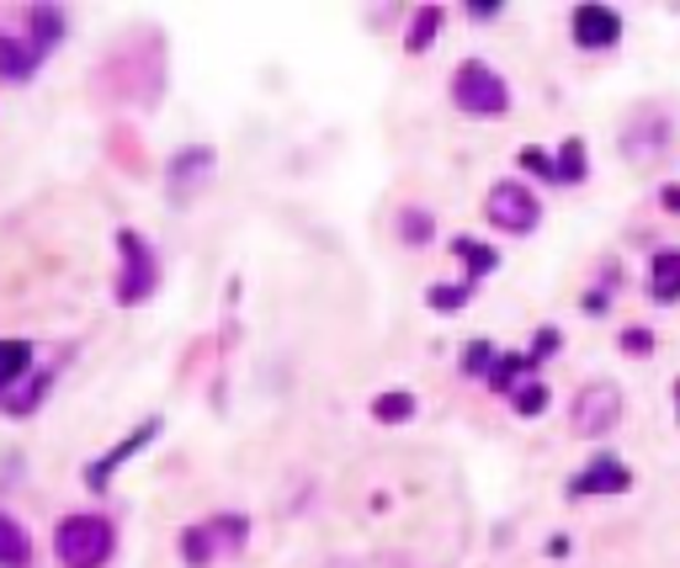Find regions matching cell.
<instances>
[{
    "label": "cell",
    "instance_id": "cell-8",
    "mask_svg": "<svg viewBox=\"0 0 680 568\" xmlns=\"http://www.w3.org/2000/svg\"><path fill=\"white\" fill-rule=\"evenodd\" d=\"M154 436H160V419L149 415V419H139V425H133V430H128V436H122V441L107 451V457H96V462L86 468V489H90V494H101L107 483L118 479L122 462H133V457H139V451H144Z\"/></svg>",
    "mask_w": 680,
    "mask_h": 568
},
{
    "label": "cell",
    "instance_id": "cell-12",
    "mask_svg": "<svg viewBox=\"0 0 680 568\" xmlns=\"http://www.w3.org/2000/svg\"><path fill=\"white\" fill-rule=\"evenodd\" d=\"M22 28L32 32V43H37L43 54H54L64 43V32H69V22H64V11H54V6H28V11H22Z\"/></svg>",
    "mask_w": 680,
    "mask_h": 568
},
{
    "label": "cell",
    "instance_id": "cell-14",
    "mask_svg": "<svg viewBox=\"0 0 680 568\" xmlns=\"http://www.w3.org/2000/svg\"><path fill=\"white\" fill-rule=\"evenodd\" d=\"M48 389H54V367H32L28 383H22L17 393H6L0 404H6V415H11V419H22V415H32V409L48 398Z\"/></svg>",
    "mask_w": 680,
    "mask_h": 568
},
{
    "label": "cell",
    "instance_id": "cell-28",
    "mask_svg": "<svg viewBox=\"0 0 680 568\" xmlns=\"http://www.w3.org/2000/svg\"><path fill=\"white\" fill-rule=\"evenodd\" d=\"M553 351H559V329H537V346H532V357H527V361L537 367V361L553 357Z\"/></svg>",
    "mask_w": 680,
    "mask_h": 568
},
{
    "label": "cell",
    "instance_id": "cell-4",
    "mask_svg": "<svg viewBox=\"0 0 680 568\" xmlns=\"http://www.w3.org/2000/svg\"><path fill=\"white\" fill-rule=\"evenodd\" d=\"M245 537H250V521L245 515H213L203 526H186L181 532V564L207 568L218 553H239Z\"/></svg>",
    "mask_w": 680,
    "mask_h": 568
},
{
    "label": "cell",
    "instance_id": "cell-9",
    "mask_svg": "<svg viewBox=\"0 0 680 568\" xmlns=\"http://www.w3.org/2000/svg\"><path fill=\"white\" fill-rule=\"evenodd\" d=\"M569 37H574V48H591V54H601V48H617L622 37V17L612 11V6H574L569 11Z\"/></svg>",
    "mask_w": 680,
    "mask_h": 568
},
{
    "label": "cell",
    "instance_id": "cell-25",
    "mask_svg": "<svg viewBox=\"0 0 680 568\" xmlns=\"http://www.w3.org/2000/svg\"><path fill=\"white\" fill-rule=\"evenodd\" d=\"M516 160H521V171H527V176L559 181V165H553V160H548V150H537V144H527V150L516 154Z\"/></svg>",
    "mask_w": 680,
    "mask_h": 568
},
{
    "label": "cell",
    "instance_id": "cell-31",
    "mask_svg": "<svg viewBox=\"0 0 680 568\" xmlns=\"http://www.w3.org/2000/svg\"><path fill=\"white\" fill-rule=\"evenodd\" d=\"M665 208L680 212V186H665Z\"/></svg>",
    "mask_w": 680,
    "mask_h": 568
},
{
    "label": "cell",
    "instance_id": "cell-18",
    "mask_svg": "<svg viewBox=\"0 0 680 568\" xmlns=\"http://www.w3.org/2000/svg\"><path fill=\"white\" fill-rule=\"evenodd\" d=\"M373 419H378V425H404V419H414V393H378V398H373Z\"/></svg>",
    "mask_w": 680,
    "mask_h": 568
},
{
    "label": "cell",
    "instance_id": "cell-27",
    "mask_svg": "<svg viewBox=\"0 0 680 568\" xmlns=\"http://www.w3.org/2000/svg\"><path fill=\"white\" fill-rule=\"evenodd\" d=\"M330 568H410L404 558H335Z\"/></svg>",
    "mask_w": 680,
    "mask_h": 568
},
{
    "label": "cell",
    "instance_id": "cell-16",
    "mask_svg": "<svg viewBox=\"0 0 680 568\" xmlns=\"http://www.w3.org/2000/svg\"><path fill=\"white\" fill-rule=\"evenodd\" d=\"M32 564V537L22 521H11L0 510V568H28Z\"/></svg>",
    "mask_w": 680,
    "mask_h": 568
},
{
    "label": "cell",
    "instance_id": "cell-11",
    "mask_svg": "<svg viewBox=\"0 0 680 568\" xmlns=\"http://www.w3.org/2000/svg\"><path fill=\"white\" fill-rule=\"evenodd\" d=\"M207 176H213V150H207V144H197V150H181L176 160H171V171H165L171 203H192V197L207 186Z\"/></svg>",
    "mask_w": 680,
    "mask_h": 568
},
{
    "label": "cell",
    "instance_id": "cell-24",
    "mask_svg": "<svg viewBox=\"0 0 680 568\" xmlns=\"http://www.w3.org/2000/svg\"><path fill=\"white\" fill-rule=\"evenodd\" d=\"M510 398H516V415H527V419H537L542 409H548V389H542L537 378H532V383H521Z\"/></svg>",
    "mask_w": 680,
    "mask_h": 568
},
{
    "label": "cell",
    "instance_id": "cell-2",
    "mask_svg": "<svg viewBox=\"0 0 680 568\" xmlns=\"http://www.w3.org/2000/svg\"><path fill=\"white\" fill-rule=\"evenodd\" d=\"M452 101L463 118H510V86L500 80V69H489L484 59H463L452 75Z\"/></svg>",
    "mask_w": 680,
    "mask_h": 568
},
{
    "label": "cell",
    "instance_id": "cell-21",
    "mask_svg": "<svg viewBox=\"0 0 680 568\" xmlns=\"http://www.w3.org/2000/svg\"><path fill=\"white\" fill-rule=\"evenodd\" d=\"M436 28H442V11H436V6H420V11H414V22H410V48H414V54H425V48H431Z\"/></svg>",
    "mask_w": 680,
    "mask_h": 568
},
{
    "label": "cell",
    "instance_id": "cell-20",
    "mask_svg": "<svg viewBox=\"0 0 680 568\" xmlns=\"http://www.w3.org/2000/svg\"><path fill=\"white\" fill-rule=\"evenodd\" d=\"M521 378H532V361H527V357H500V367H495L484 383H489L495 393H516V383H521Z\"/></svg>",
    "mask_w": 680,
    "mask_h": 568
},
{
    "label": "cell",
    "instance_id": "cell-23",
    "mask_svg": "<svg viewBox=\"0 0 680 568\" xmlns=\"http://www.w3.org/2000/svg\"><path fill=\"white\" fill-rule=\"evenodd\" d=\"M495 367H500V351H495L489 340H474V346L463 351V372H468V378H489Z\"/></svg>",
    "mask_w": 680,
    "mask_h": 568
},
{
    "label": "cell",
    "instance_id": "cell-3",
    "mask_svg": "<svg viewBox=\"0 0 680 568\" xmlns=\"http://www.w3.org/2000/svg\"><path fill=\"white\" fill-rule=\"evenodd\" d=\"M118 255H122L118 303L122 308H139V303H149L154 287H160V261H154V250L144 244L139 229H118Z\"/></svg>",
    "mask_w": 680,
    "mask_h": 568
},
{
    "label": "cell",
    "instance_id": "cell-1",
    "mask_svg": "<svg viewBox=\"0 0 680 568\" xmlns=\"http://www.w3.org/2000/svg\"><path fill=\"white\" fill-rule=\"evenodd\" d=\"M118 553V532L107 515H64L54 532V558L64 568H107Z\"/></svg>",
    "mask_w": 680,
    "mask_h": 568
},
{
    "label": "cell",
    "instance_id": "cell-6",
    "mask_svg": "<svg viewBox=\"0 0 680 568\" xmlns=\"http://www.w3.org/2000/svg\"><path fill=\"white\" fill-rule=\"evenodd\" d=\"M622 419V393L617 383H591V389H580V398H574V415H569V425H574V436H585V441H601V436H612Z\"/></svg>",
    "mask_w": 680,
    "mask_h": 568
},
{
    "label": "cell",
    "instance_id": "cell-19",
    "mask_svg": "<svg viewBox=\"0 0 680 568\" xmlns=\"http://www.w3.org/2000/svg\"><path fill=\"white\" fill-rule=\"evenodd\" d=\"M399 240H404V244H431V240H436L431 212H425V208H404V212H399Z\"/></svg>",
    "mask_w": 680,
    "mask_h": 568
},
{
    "label": "cell",
    "instance_id": "cell-26",
    "mask_svg": "<svg viewBox=\"0 0 680 568\" xmlns=\"http://www.w3.org/2000/svg\"><path fill=\"white\" fill-rule=\"evenodd\" d=\"M468 298H474V287H468V282H463V287H431V293H425V303H431V308H442V314L463 308Z\"/></svg>",
    "mask_w": 680,
    "mask_h": 568
},
{
    "label": "cell",
    "instance_id": "cell-7",
    "mask_svg": "<svg viewBox=\"0 0 680 568\" xmlns=\"http://www.w3.org/2000/svg\"><path fill=\"white\" fill-rule=\"evenodd\" d=\"M627 489H633L627 462H617V451H595L591 468L569 479V500H601V494H627Z\"/></svg>",
    "mask_w": 680,
    "mask_h": 568
},
{
    "label": "cell",
    "instance_id": "cell-10",
    "mask_svg": "<svg viewBox=\"0 0 680 568\" xmlns=\"http://www.w3.org/2000/svg\"><path fill=\"white\" fill-rule=\"evenodd\" d=\"M43 59H48V54L32 43L28 28H6V22H0V80H11V86H17V80H32Z\"/></svg>",
    "mask_w": 680,
    "mask_h": 568
},
{
    "label": "cell",
    "instance_id": "cell-13",
    "mask_svg": "<svg viewBox=\"0 0 680 568\" xmlns=\"http://www.w3.org/2000/svg\"><path fill=\"white\" fill-rule=\"evenodd\" d=\"M32 357L37 351H32L28 340H0V398L17 393L32 378Z\"/></svg>",
    "mask_w": 680,
    "mask_h": 568
},
{
    "label": "cell",
    "instance_id": "cell-30",
    "mask_svg": "<svg viewBox=\"0 0 680 568\" xmlns=\"http://www.w3.org/2000/svg\"><path fill=\"white\" fill-rule=\"evenodd\" d=\"M468 17L474 22H495L500 17V0H468Z\"/></svg>",
    "mask_w": 680,
    "mask_h": 568
},
{
    "label": "cell",
    "instance_id": "cell-29",
    "mask_svg": "<svg viewBox=\"0 0 680 568\" xmlns=\"http://www.w3.org/2000/svg\"><path fill=\"white\" fill-rule=\"evenodd\" d=\"M622 351L644 357V351H654V335H649V329H627V335H622Z\"/></svg>",
    "mask_w": 680,
    "mask_h": 568
},
{
    "label": "cell",
    "instance_id": "cell-22",
    "mask_svg": "<svg viewBox=\"0 0 680 568\" xmlns=\"http://www.w3.org/2000/svg\"><path fill=\"white\" fill-rule=\"evenodd\" d=\"M553 165H559V181H585V171H591V165H585V139H563V150Z\"/></svg>",
    "mask_w": 680,
    "mask_h": 568
},
{
    "label": "cell",
    "instance_id": "cell-15",
    "mask_svg": "<svg viewBox=\"0 0 680 568\" xmlns=\"http://www.w3.org/2000/svg\"><path fill=\"white\" fill-rule=\"evenodd\" d=\"M649 298L654 303H680V250H659L649 266Z\"/></svg>",
    "mask_w": 680,
    "mask_h": 568
},
{
    "label": "cell",
    "instance_id": "cell-32",
    "mask_svg": "<svg viewBox=\"0 0 680 568\" xmlns=\"http://www.w3.org/2000/svg\"><path fill=\"white\" fill-rule=\"evenodd\" d=\"M676 398H680V389H676Z\"/></svg>",
    "mask_w": 680,
    "mask_h": 568
},
{
    "label": "cell",
    "instance_id": "cell-5",
    "mask_svg": "<svg viewBox=\"0 0 680 568\" xmlns=\"http://www.w3.org/2000/svg\"><path fill=\"white\" fill-rule=\"evenodd\" d=\"M484 218L495 229H505V234H532L542 223V203H537L532 186H521V181H495L489 197H484Z\"/></svg>",
    "mask_w": 680,
    "mask_h": 568
},
{
    "label": "cell",
    "instance_id": "cell-17",
    "mask_svg": "<svg viewBox=\"0 0 680 568\" xmlns=\"http://www.w3.org/2000/svg\"><path fill=\"white\" fill-rule=\"evenodd\" d=\"M452 255H457V261L468 266V287H474L478 276H489V271L500 266V250H495V244L468 240V234H457V240H452Z\"/></svg>",
    "mask_w": 680,
    "mask_h": 568
}]
</instances>
